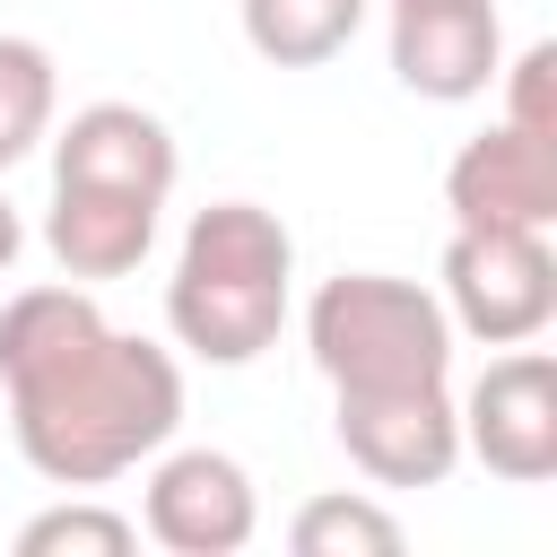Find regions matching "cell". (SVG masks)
Returning <instances> with one entry per match:
<instances>
[{
  "label": "cell",
  "mask_w": 557,
  "mask_h": 557,
  "mask_svg": "<svg viewBox=\"0 0 557 557\" xmlns=\"http://www.w3.org/2000/svg\"><path fill=\"white\" fill-rule=\"evenodd\" d=\"M9 444L44 487H113L183 426L174 348L104 322L87 287H17L0 305Z\"/></svg>",
  "instance_id": "1"
},
{
  "label": "cell",
  "mask_w": 557,
  "mask_h": 557,
  "mask_svg": "<svg viewBox=\"0 0 557 557\" xmlns=\"http://www.w3.org/2000/svg\"><path fill=\"white\" fill-rule=\"evenodd\" d=\"M296 287V235L261 200H209L183 226L174 278H165V331L200 366H252L287 331Z\"/></svg>",
  "instance_id": "2"
},
{
  "label": "cell",
  "mask_w": 557,
  "mask_h": 557,
  "mask_svg": "<svg viewBox=\"0 0 557 557\" xmlns=\"http://www.w3.org/2000/svg\"><path fill=\"white\" fill-rule=\"evenodd\" d=\"M305 357L331 392H418L453 383V313L435 287L392 270H339L305 305Z\"/></svg>",
  "instance_id": "3"
},
{
  "label": "cell",
  "mask_w": 557,
  "mask_h": 557,
  "mask_svg": "<svg viewBox=\"0 0 557 557\" xmlns=\"http://www.w3.org/2000/svg\"><path fill=\"white\" fill-rule=\"evenodd\" d=\"M435 278H444L453 331H470V339H487V348H522V339H540L548 313H557L548 226H453Z\"/></svg>",
  "instance_id": "4"
},
{
  "label": "cell",
  "mask_w": 557,
  "mask_h": 557,
  "mask_svg": "<svg viewBox=\"0 0 557 557\" xmlns=\"http://www.w3.org/2000/svg\"><path fill=\"white\" fill-rule=\"evenodd\" d=\"M139 531L174 557H235L261 531V496L252 470L218 444H165L139 461Z\"/></svg>",
  "instance_id": "5"
},
{
  "label": "cell",
  "mask_w": 557,
  "mask_h": 557,
  "mask_svg": "<svg viewBox=\"0 0 557 557\" xmlns=\"http://www.w3.org/2000/svg\"><path fill=\"white\" fill-rule=\"evenodd\" d=\"M461 418V453L487 470V479H513V487H540L557 479V357L548 348H505L479 366V383L453 400Z\"/></svg>",
  "instance_id": "6"
},
{
  "label": "cell",
  "mask_w": 557,
  "mask_h": 557,
  "mask_svg": "<svg viewBox=\"0 0 557 557\" xmlns=\"http://www.w3.org/2000/svg\"><path fill=\"white\" fill-rule=\"evenodd\" d=\"M331 435L374 487H444L461 461L453 383L418 392H331Z\"/></svg>",
  "instance_id": "7"
},
{
  "label": "cell",
  "mask_w": 557,
  "mask_h": 557,
  "mask_svg": "<svg viewBox=\"0 0 557 557\" xmlns=\"http://www.w3.org/2000/svg\"><path fill=\"white\" fill-rule=\"evenodd\" d=\"M505 70L496 0H400L392 9V78L426 104H470Z\"/></svg>",
  "instance_id": "8"
},
{
  "label": "cell",
  "mask_w": 557,
  "mask_h": 557,
  "mask_svg": "<svg viewBox=\"0 0 557 557\" xmlns=\"http://www.w3.org/2000/svg\"><path fill=\"white\" fill-rule=\"evenodd\" d=\"M444 209L453 226H557V139L487 122L479 139L453 148Z\"/></svg>",
  "instance_id": "9"
},
{
  "label": "cell",
  "mask_w": 557,
  "mask_h": 557,
  "mask_svg": "<svg viewBox=\"0 0 557 557\" xmlns=\"http://www.w3.org/2000/svg\"><path fill=\"white\" fill-rule=\"evenodd\" d=\"M174 174H183L174 131H165L148 104L96 96V104H78V113L52 131V183H96V191H131V200H157V209H165Z\"/></svg>",
  "instance_id": "10"
},
{
  "label": "cell",
  "mask_w": 557,
  "mask_h": 557,
  "mask_svg": "<svg viewBox=\"0 0 557 557\" xmlns=\"http://www.w3.org/2000/svg\"><path fill=\"white\" fill-rule=\"evenodd\" d=\"M148 244H157V200L96 191V183H52L44 252L61 261V278H122V270L148 261Z\"/></svg>",
  "instance_id": "11"
},
{
  "label": "cell",
  "mask_w": 557,
  "mask_h": 557,
  "mask_svg": "<svg viewBox=\"0 0 557 557\" xmlns=\"http://www.w3.org/2000/svg\"><path fill=\"white\" fill-rule=\"evenodd\" d=\"M374 0H235L244 17V44L270 61V70H322L357 44Z\"/></svg>",
  "instance_id": "12"
},
{
  "label": "cell",
  "mask_w": 557,
  "mask_h": 557,
  "mask_svg": "<svg viewBox=\"0 0 557 557\" xmlns=\"http://www.w3.org/2000/svg\"><path fill=\"white\" fill-rule=\"evenodd\" d=\"M52 113H61V70L35 35H0V174L26 165L44 139H52Z\"/></svg>",
  "instance_id": "13"
},
{
  "label": "cell",
  "mask_w": 557,
  "mask_h": 557,
  "mask_svg": "<svg viewBox=\"0 0 557 557\" xmlns=\"http://www.w3.org/2000/svg\"><path fill=\"white\" fill-rule=\"evenodd\" d=\"M400 540H409L400 513L374 505V496H313L287 522V548L296 557H400Z\"/></svg>",
  "instance_id": "14"
},
{
  "label": "cell",
  "mask_w": 557,
  "mask_h": 557,
  "mask_svg": "<svg viewBox=\"0 0 557 557\" xmlns=\"http://www.w3.org/2000/svg\"><path fill=\"white\" fill-rule=\"evenodd\" d=\"M131 548H139V522L113 505H87V487L17 531V557H131Z\"/></svg>",
  "instance_id": "15"
},
{
  "label": "cell",
  "mask_w": 557,
  "mask_h": 557,
  "mask_svg": "<svg viewBox=\"0 0 557 557\" xmlns=\"http://www.w3.org/2000/svg\"><path fill=\"white\" fill-rule=\"evenodd\" d=\"M496 78H505V122L557 139V44H522Z\"/></svg>",
  "instance_id": "16"
},
{
  "label": "cell",
  "mask_w": 557,
  "mask_h": 557,
  "mask_svg": "<svg viewBox=\"0 0 557 557\" xmlns=\"http://www.w3.org/2000/svg\"><path fill=\"white\" fill-rule=\"evenodd\" d=\"M26 252V226H17V209H9V191H0V270Z\"/></svg>",
  "instance_id": "17"
},
{
  "label": "cell",
  "mask_w": 557,
  "mask_h": 557,
  "mask_svg": "<svg viewBox=\"0 0 557 557\" xmlns=\"http://www.w3.org/2000/svg\"><path fill=\"white\" fill-rule=\"evenodd\" d=\"M392 9H400V0H392Z\"/></svg>",
  "instance_id": "18"
}]
</instances>
